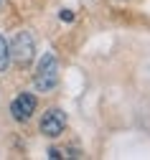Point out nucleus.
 <instances>
[{
	"instance_id": "f257e3e1",
	"label": "nucleus",
	"mask_w": 150,
	"mask_h": 160,
	"mask_svg": "<svg viewBox=\"0 0 150 160\" xmlns=\"http://www.w3.org/2000/svg\"><path fill=\"white\" fill-rule=\"evenodd\" d=\"M33 84H36L38 92H51L59 84V58L51 51L38 58V66H36V74H33Z\"/></svg>"
},
{
	"instance_id": "f03ea898",
	"label": "nucleus",
	"mask_w": 150,
	"mask_h": 160,
	"mask_svg": "<svg viewBox=\"0 0 150 160\" xmlns=\"http://www.w3.org/2000/svg\"><path fill=\"white\" fill-rule=\"evenodd\" d=\"M8 46H10V58H13L15 64L28 66L33 61V56H36V41H33V33L31 31H18Z\"/></svg>"
},
{
	"instance_id": "7ed1b4c3",
	"label": "nucleus",
	"mask_w": 150,
	"mask_h": 160,
	"mask_svg": "<svg viewBox=\"0 0 150 160\" xmlns=\"http://www.w3.org/2000/svg\"><path fill=\"white\" fill-rule=\"evenodd\" d=\"M64 130H66V114H64L61 109H46L44 117H41V135L46 137H59L64 135Z\"/></svg>"
},
{
	"instance_id": "20e7f679",
	"label": "nucleus",
	"mask_w": 150,
	"mask_h": 160,
	"mask_svg": "<svg viewBox=\"0 0 150 160\" xmlns=\"http://www.w3.org/2000/svg\"><path fill=\"white\" fill-rule=\"evenodd\" d=\"M33 112H36V97L28 94V92H20L13 102H10V114H13V119H18V122L31 119Z\"/></svg>"
},
{
	"instance_id": "39448f33",
	"label": "nucleus",
	"mask_w": 150,
	"mask_h": 160,
	"mask_svg": "<svg viewBox=\"0 0 150 160\" xmlns=\"http://www.w3.org/2000/svg\"><path fill=\"white\" fill-rule=\"evenodd\" d=\"M10 66V46L5 41V36L0 33V74H5Z\"/></svg>"
},
{
	"instance_id": "423d86ee",
	"label": "nucleus",
	"mask_w": 150,
	"mask_h": 160,
	"mask_svg": "<svg viewBox=\"0 0 150 160\" xmlns=\"http://www.w3.org/2000/svg\"><path fill=\"white\" fill-rule=\"evenodd\" d=\"M59 18H61V21H66V23H71V21H74L71 10H61V13H59Z\"/></svg>"
},
{
	"instance_id": "0eeeda50",
	"label": "nucleus",
	"mask_w": 150,
	"mask_h": 160,
	"mask_svg": "<svg viewBox=\"0 0 150 160\" xmlns=\"http://www.w3.org/2000/svg\"><path fill=\"white\" fill-rule=\"evenodd\" d=\"M0 5H3V0H0Z\"/></svg>"
}]
</instances>
